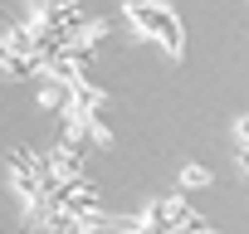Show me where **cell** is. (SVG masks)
<instances>
[{
    "mask_svg": "<svg viewBox=\"0 0 249 234\" xmlns=\"http://www.w3.org/2000/svg\"><path fill=\"white\" fill-rule=\"evenodd\" d=\"M127 15H132V25H137L142 34H157L171 54H181V25H176V15L161 5V0H132Z\"/></svg>",
    "mask_w": 249,
    "mask_h": 234,
    "instance_id": "1",
    "label": "cell"
},
{
    "mask_svg": "<svg viewBox=\"0 0 249 234\" xmlns=\"http://www.w3.org/2000/svg\"><path fill=\"white\" fill-rule=\"evenodd\" d=\"M181 185H210V171L205 166H186L181 171Z\"/></svg>",
    "mask_w": 249,
    "mask_h": 234,
    "instance_id": "2",
    "label": "cell"
}]
</instances>
